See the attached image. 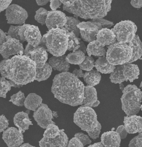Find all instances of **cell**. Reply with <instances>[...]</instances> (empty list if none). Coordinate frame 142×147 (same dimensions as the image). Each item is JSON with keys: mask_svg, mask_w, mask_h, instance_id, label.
Returning a JSON list of instances; mask_svg holds the SVG:
<instances>
[{"mask_svg": "<svg viewBox=\"0 0 142 147\" xmlns=\"http://www.w3.org/2000/svg\"><path fill=\"white\" fill-rule=\"evenodd\" d=\"M140 88H142V82H141V84H140Z\"/></svg>", "mask_w": 142, "mask_h": 147, "instance_id": "cell-62", "label": "cell"}, {"mask_svg": "<svg viewBox=\"0 0 142 147\" xmlns=\"http://www.w3.org/2000/svg\"><path fill=\"white\" fill-rule=\"evenodd\" d=\"M98 32L84 31L80 30V34L83 41L90 43L96 40V35Z\"/></svg>", "mask_w": 142, "mask_h": 147, "instance_id": "cell-41", "label": "cell"}, {"mask_svg": "<svg viewBox=\"0 0 142 147\" xmlns=\"http://www.w3.org/2000/svg\"><path fill=\"white\" fill-rule=\"evenodd\" d=\"M133 48L131 59L127 64H130L137 61L142 56V43L138 35H136L131 42L128 44Z\"/></svg>", "mask_w": 142, "mask_h": 147, "instance_id": "cell-25", "label": "cell"}, {"mask_svg": "<svg viewBox=\"0 0 142 147\" xmlns=\"http://www.w3.org/2000/svg\"><path fill=\"white\" fill-rule=\"evenodd\" d=\"M116 132L119 135L121 139H124L127 137L128 133L126 131L124 125H120L117 128Z\"/></svg>", "mask_w": 142, "mask_h": 147, "instance_id": "cell-48", "label": "cell"}, {"mask_svg": "<svg viewBox=\"0 0 142 147\" xmlns=\"http://www.w3.org/2000/svg\"><path fill=\"white\" fill-rule=\"evenodd\" d=\"M80 30L84 31L99 32L97 26L91 21L81 22L77 26Z\"/></svg>", "mask_w": 142, "mask_h": 147, "instance_id": "cell-37", "label": "cell"}, {"mask_svg": "<svg viewBox=\"0 0 142 147\" xmlns=\"http://www.w3.org/2000/svg\"><path fill=\"white\" fill-rule=\"evenodd\" d=\"M36 74L35 80L40 82L45 81L51 75L52 69L49 63L46 62L42 68H36Z\"/></svg>", "mask_w": 142, "mask_h": 147, "instance_id": "cell-30", "label": "cell"}, {"mask_svg": "<svg viewBox=\"0 0 142 147\" xmlns=\"http://www.w3.org/2000/svg\"><path fill=\"white\" fill-rule=\"evenodd\" d=\"M67 22L65 26V28L67 32H73L77 37L80 35V30L77 27L81 23L79 20L74 17L67 16Z\"/></svg>", "mask_w": 142, "mask_h": 147, "instance_id": "cell-31", "label": "cell"}, {"mask_svg": "<svg viewBox=\"0 0 142 147\" xmlns=\"http://www.w3.org/2000/svg\"><path fill=\"white\" fill-rule=\"evenodd\" d=\"M19 26H14L11 25L9 28L8 33V35L11 36L12 38H14L20 41V37L18 35V30Z\"/></svg>", "mask_w": 142, "mask_h": 147, "instance_id": "cell-42", "label": "cell"}, {"mask_svg": "<svg viewBox=\"0 0 142 147\" xmlns=\"http://www.w3.org/2000/svg\"><path fill=\"white\" fill-rule=\"evenodd\" d=\"M53 113L46 104H42L36 111H34L33 117L40 127L46 129L49 125L55 124L53 121Z\"/></svg>", "mask_w": 142, "mask_h": 147, "instance_id": "cell-11", "label": "cell"}, {"mask_svg": "<svg viewBox=\"0 0 142 147\" xmlns=\"http://www.w3.org/2000/svg\"><path fill=\"white\" fill-rule=\"evenodd\" d=\"M42 101L41 97L35 93H30L26 98L24 106L28 109L35 111L42 105Z\"/></svg>", "mask_w": 142, "mask_h": 147, "instance_id": "cell-27", "label": "cell"}, {"mask_svg": "<svg viewBox=\"0 0 142 147\" xmlns=\"http://www.w3.org/2000/svg\"><path fill=\"white\" fill-rule=\"evenodd\" d=\"M84 87L83 83L73 74L62 72L54 78L51 92L63 104L77 107L83 102Z\"/></svg>", "mask_w": 142, "mask_h": 147, "instance_id": "cell-1", "label": "cell"}, {"mask_svg": "<svg viewBox=\"0 0 142 147\" xmlns=\"http://www.w3.org/2000/svg\"><path fill=\"white\" fill-rule=\"evenodd\" d=\"M50 1L49 0H46V1H39V0H37L36 1V3H37V4L38 5H45Z\"/></svg>", "mask_w": 142, "mask_h": 147, "instance_id": "cell-59", "label": "cell"}, {"mask_svg": "<svg viewBox=\"0 0 142 147\" xmlns=\"http://www.w3.org/2000/svg\"><path fill=\"white\" fill-rule=\"evenodd\" d=\"M6 33L0 29V47L6 40Z\"/></svg>", "mask_w": 142, "mask_h": 147, "instance_id": "cell-54", "label": "cell"}, {"mask_svg": "<svg viewBox=\"0 0 142 147\" xmlns=\"http://www.w3.org/2000/svg\"><path fill=\"white\" fill-rule=\"evenodd\" d=\"M13 122L15 125L22 133L28 130L30 125H33L29 117L28 113L24 111L17 113L15 115Z\"/></svg>", "mask_w": 142, "mask_h": 147, "instance_id": "cell-21", "label": "cell"}, {"mask_svg": "<svg viewBox=\"0 0 142 147\" xmlns=\"http://www.w3.org/2000/svg\"><path fill=\"white\" fill-rule=\"evenodd\" d=\"M133 48L128 44L115 42L108 47L106 58L109 64L114 66L126 65L130 61Z\"/></svg>", "mask_w": 142, "mask_h": 147, "instance_id": "cell-6", "label": "cell"}, {"mask_svg": "<svg viewBox=\"0 0 142 147\" xmlns=\"http://www.w3.org/2000/svg\"><path fill=\"white\" fill-rule=\"evenodd\" d=\"M131 4L135 8H141L142 7V0H132L131 1Z\"/></svg>", "mask_w": 142, "mask_h": 147, "instance_id": "cell-52", "label": "cell"}, {"mask_svg": "<svg viewBox=\"0 0 142 147\" xmlns=\"http://www.w3.org/2000/svg\"><path fill=\"white\" fill-rule=\"evenodd\" d=\"M83 78L87 85L94 86L99 84L102 76L99 71L92 69L90 71H86L84 73Z\"/></svg>", "mask_w": 142, "mask_h": 147, "instance_id": "cell-28", "label": "cell"}, {"mask_svg": "<svg viewBox=\"0 0 142 147\" xmlns=\"http://www.w3.org/2000/svg\"><path fill=\"white\" fill-rule=\"evenodd\" d=\"M69 138L64 129L60 130L59 135L54 138L43 137L39 142L40 147H67Z\"/></svg>", "mask_w": 142, "mask_h": 147, "instance_id": "cell-14", "label": "cell"}, {"mask_svg": "<svg viewBox=\"0 0 142 147\" xmlns=\"http://www.w3.org/2000/svg\"><path fill=\"white\" fill-rule=\"evenodd\" d=\"M116 36L114 32L108 28H103L99 30L96 35V41L101 46L110 45L116 41Z\"/></svg>", "mask_w": 142, "mask_h": 147, "instance_id": "cell-19", "label": "cell"}, {"mask_svg": "<svg viewBox=\"0 0 142 147\" xmlns=\"http://www.w3.org/2000/svg\"><path fill=\"white\" fill-rule=\"evenodd\" d=\"M85 57L82 51L78 50L69 54L66 57V60L69 64L79 65L85 60Z\"/></svg>", "mask_w": 142, "mask_h": 147, "instance_id": "cell-32", "label": "cell"}, {"mask_svg": "<svg viewBox=\"0 0 142 147\" xmlns=\"http://www.w3.org/2000/svg\"><path fill=\"white\" fill-rule=\"evenodd\" d=\"M124 126L128 134H135L142 132V117L137 115L125 116Z\"/></svg>", "mask_w": 142, "mask_h": 147, "instance_id": "cell-17", "label": "cell"}, {"mask_svg": "<svg viewBox=\"0 0 142 147\" xmlns=\"http://www.w3.org/2000/svg\"><path fill=\"white\" fill-rule=\"evenodd\" d=\"M21 86L16 84L11 80L8 81L5 78H0V97L5 98L6 94L11 90V87H20Z\"/></svg>", "mask_w": 142, "mask_h": 147, "instance_id": "cell-34", "label": "cell"}, {"mask_svg": "<svg viewBox=\"0 0 142 147\" xmlns=\"http://www.w3.org/2000/svg\"><path fill=\"white\" fill-rule=\"evenodd\" d=\"M112 0H76L71 7L63 6V10L83 19L102 18L111 10Z\"/></svg>", "mask_w": 142, "mask_h": 147, "instance_id": "cell-3", "label": "cell"}, {"mask_svg": "<svg viewBox=\"0 0 142 147\" xmlns=\"http://www.w3.org/2000/svg\"><path fill=\"white\" fill-rule=\"evenodd\" d=\"M142 135V133H139V134L138 135V136H136L134 138H133V139H131V140L129 144V147H136L135 146V142H136V140H137V138L139 137L140 136Z\"/></svg>", "mask_w": 142, "mask_h": 147, "instance_id": "cell-57", "label": "cell"}, {"mask_svg": "<svg viewBox=\"0 0 142 147\" xmlns=\"http://www.w3.org/2000/svg\"><path fill=\"white\" fill-rule=\"evenodd\" d=\"M67 22L65 13L60 11H49L45 22L48 30L53 28H62Z\"/></svg>", "mask_w": 142, "mask_h": 147, "instance_id": "cell-13", "label": "cell"}, {"mask_svg": "<svg viewBox=\"0 0 142 147\" xmlns=\"http://www.w3.org/2000/svg\"><path fill=\"white\" fill-rule=\"evenodd\" d=\"M36 69V63L25 55H16L7 59L5 66L7 79L21 86L35 80Z\"/></svg>", "mask_w": 142, "mask_h": 147, "instance_id": "cell-2", "label": "cell"}, {"mask_svg": "<svg viewBox=\"0 0 142 147\" xmlns=\"http://www.w3.org/2000/svg\"><path fill=\"white\" fill-rule=\"evenodd\" d=\"M75 137L77 138L83 143V146H85L87 144L92 143V140L89 138V137L87 135L84 134L82 133H78L75 134Z\"/></svg>", "mask_w": 142, "mask_h": 147, "instance_id": "cell-43", "label": "cell"}, {"mask_svg": "<svg viewBox=\"0 0 142 147\" xmlns=\"http://www.w3.org/2000/svg\"><path fill=\"white\" fill-rule=\"evenodd\" d=\"M9 125L8 120L4 115L0 116V134L4 132V130L8 128Z\"/></svg>", "mask_w": 142, "mask_h": 147, "instance_id": "cell-44", "label": "cell"}, {"mask_svg": "<svg viewBox=\"0 0 142 147\" xmlns=\"http://www.w3.org/2000/svg\"><path fill=\"white\" fill-rule=\"evenodd\" d=\"M18 147H36L35 146H32V145H30L29 143H24V144H22L21 146H20Z\"/></svg>", "mask_w": 142, "mask_h": 147, "instance_id": "cell-61", "label": "cell"}, {"mask_svg": "<svg viewBox=\"0 0 142 147\" xmlns=\"http://www.w3.org/2000/svg\"><path fill=\"white\" fill-rule=\"evenodd\" d=\"M88 147H105L103 146L102 143L101 142H98V143H95L94 144L92 145H90Z\"/></svg>", "mask_w": 142, "mask_h": 147, "instance_id": "cell-60", "label": "cell"}, {"mask_svg": "<svg viewBox=\"0 0 142 147\" xmlns=\"http://www.w3.org/2000/svg\"><path fill=\"white\" fill-rule=\"evenodd\" d=\"M83 143L78 138L75 137L71 138L68 144L67 147H84Z\"/></svg>", "mask_w": 142, "mask_h": 147, "instance_id": "cell-45", "label": "cell"}, {"mask_svg": "<svg viewBox=\"0 0 142 147\" xmlns=\"http://www.w3.org/2000/svg\"><path fill=\"white\" fill-rule=\"evenodd\" d=\"M124 65H117L114 71L110 73V82L113 83L121 84L123 82L126 81L123 74V68Z\"/></svg>", "mask_w": 142, "mask_h": 147, "instance_id": "cell-33", "label": "cell"}, {"mask_svg": "<svg viewBox=\"0 0 142 147\" xmlns=\"http://www.w3.org/2000/svg\"><path fill=\"white\" fill-rule=\"evenodd\" d=\"M135 146L136 147H142V135L136 140Z\"/></svg>", "mask_w": 142, "mask_h": 147, "instance_id": "cell-58", "label": "cell"}, {"mask_svg": "<svg viewBox=\"0 0 142 147\" xmlns=\"http://www.w3.org/2000/svg\"><path fill=\"white\" fill-rule=\"evenodd\" d=\"M26 98L24 93L20 91L16 94L11 96V99L9 100V101L12 102L13 105L16 106L23 107L24 106V102Z\"/></svg>", "mask_w": 142, "mask_h": 147, "instance_id": "cell-36", "label": "cell"}, {"mask_svg": "<svg viewBox=\"0 0 142 147\" xmlns=\"http://www.w3.org/2000/svg\"><path fill=\"white\" fill-rule=\"evenodd\" d=\"M7 59H4L0 62V73L3 78H7V74L5 71V66L7 63Z\"/></svg>", "mask_w": 142, "mask_h": 147, "instance_id": "cell-49", "label": "cell"}, {"mask_svg": "<svg viewBox=\"0 0 142 147\" xmlns=\"http://www.w3.org/2000/svg\"><path fill=\"white\" fill-rule=\"evenodd\" d=\"M101 129H102V125L99 122L97 128H96L93 131L87 132V133L90 137L92 139H96V138L99 137V134L101 133Z\"/></svg>", "mask_w": 142, "mask_h": 147, "instance_id": "cell-46", "label": "cell"}, {"mask_svg": "<svg viewBox=\"0 0 142 147\" xmlns=\"http://www.w3.org/2000/svg\"><path fill=\"white\" fill-rule=\"evenodd\" d=\"M74 122L82 131L93 132L97 128L99 122L96 113L92 108L80 107L74 115Z\"/></svg>", "mask_w": 142, "mask_h": 147, "instance_id": "cell-7", "label": "cell"}, {"mask_svg": "<svg viewBox=\"0 0 142 147\" xmlns=\"http://www.w3.org/2000/svg\"><path fill=\"white\" fill-rule=\"evenodd\" d=\"M76 0H68V1H66V0H61L60 1L62 3H63L64 6H66L67 7H71L74 5Z\"/></svg>", "mask_w": 142, "mask_h": 147, "instance_id": "cell-53", "label": "cell"}, {"mask_svg": "<svg viewBox=\"0 0 142 147\" xmlns=\"http://www.w3.org/2000/svg\"><path fill=\"white\" fill-rule=\"evenodd\" d=\"M111 30L115 33L118 42L129 44L136 35L137 27L131 20H124L117 23Z\"/></svg>", "mask_w": 142, "mask_h": 147, "instance_id": "cell-8", "label": "cell"}, {"mask_svg": "<svg viewBox=\"0 0 142 147\" xmlns=\"http://www.w3.org/2000/svg\"><path fill=\"white\" fill-rule=\"evenodd\" d=\"M12 2V0H0V13L6 10Z\"/></svg>", "mask_w": 142, "mask_h": 147, "instance_id": "cell-50", "label": "cell"}, {"mask_svg": "<svg viewBox=\"0 0 142 147\" xmlns=\"http://www.w3.org/2000/svg\"><path fill=\"white\" fill-rule=\"evenodd\" d=\"M30 58L36 63V68L43 67L48 59V54L45 47L42 45L34 47L29 53Z\"/></svg>", "mask_w": 142, "mask_h": 147, "instance_id": "cell-16", "label": "cell"}, {"mask_svg": "<svg viewBox=\"0 0 142 147\" xmlns=\"http://www.w3.org/2000/svg\"><path fill=\"white\" fill-rule=\"evenodd\" d=\"M101 143L105 147H120L121 138L119 135L114 131L105 132L101 136Z\"/></svg>", "mask_w": 142, "mask_h": 147, "instance_id": "cell-20", "label": "cell"}, {"mask_svg": "<svg viewBox=\"0 0 142 147\" xmlns=\"http://www.w3.org/2000/svg\"><path fill=\"white\" fill-rule=\"evenodd\" d=\"M72 74L77 78H83L84 73H83L82 70L81 69H75L73 71Z\"/></svg>", "mask_w": 142, "mask_h": 147, "instance_id": "cell-55", "label": "cell"}, {"mask_svg": "<svg viewBox=\"0 0 142 147\" xmlns=\"http://www.w3.org/2000/svg\"><path fill=\"white\" fill-rule=\"evenodd\" d=\"M50 7L51 8L52 11H56L57 9L59 8V6L62 5V3L60 1H50Z\"/></svg>", "mask_w": 142, "mask_h": 147, "instance_id": "cell-51", "label": "cell"}, {"mask_svg": "<svg viewBox=\"0 0 142 147\" xmlns=\"http://www.w3.org/2000/svg\"><path fill=\"white\" fill-rule=\"evenodd\" d=\"M95 67L99 72L104 74L112 73L116 68V66L109 64L106 57H99L95 62Z\"/></svg>", "mask_w": 142, "mask_h": 147, "instance_id": "cell-26", "label": "cell"}, {"mask_svg": "<svg viewBox=\"0 0 142 147\" xmlns=\"http://www.w3.org/2000/svg\"><path fill=\"white\" fill-rule=\"evenodd\" d=\"M123 74L126 82L129 81L130 82H133L139 78L140 69L137 65L131 63L126 64L123 66Z\"/></svg>", "mask_w": 142, "mask_h": 147, "instance_id": "cell-24", "label": "cell"}, {"mask_svg": "<svg viewBox=\"0 0 142 147\" xmlns=\"http://www.w3.org/2000/svg\"><path fill=\"white\" fill-rule=\"evenodd\" d=\"M67 35L69 39L68 51L74 52L79 50L85 54L87 53V47L81 39L77 37L73 32H67Z\"/></svg>", "mask_w": 142, "mask_h": 147, "instance_id": "cell-23", "label": "cell"}, {"mask_svg": "<svg viewBox=\"0 0 142 147\" xmlns=\"http://www.w3.org/2000/svg\"><path fill=\"white\" fill-rule=\"evenodd\" d=\"M24 36L26 41L34 47L41 44L42 37L39 28L37 26L28 24Z\"/></svg>", "mask_w": 142, "mask_h": 147, "instance_id": "cell-15", "label": "cell"}, {"mask_svg": "<svg viewBox=\"0 0 142 147\" xmlns=\"http://www.w3.org/2000/svg\"><path fill=\"white\" fill-rule=\"evenodd\" d=\"M68 40L65 28H56L50 30L43 35L40 45L54 56H62L67 51Z\"/></svg>", "mask_w": 142, "mask_h": 147, "instance_id": "cell-4", "label": "cell"}, {"mask_svg": "<svg viewBox=\"0 0 142 147\" xmlns=\"http://www.w3.org/2000/svg\"></svg>", "mask_w": 142, "mask_h": 147, "instance_id": "cell-64", "label": "cell"}, {"mask_svg": "<svg viewBox=\"0 0 142 147\" xmlns=\"http://www.w3.org/2000/svg\"><path fill=\"white\" fill-rule=\"evenodd\" d=\"M24 51L23 44L19 40L8 35L5 41L0 47V54L4 59H8L12 55H22Z\"/></svg>", "mask_w": 142, "mask_h": 147, "instance_id": "cell-9", "label": "cell"}, {"mask_svg": "<svg viewBox=\"0 0 142 147\" xmlns=\"http://www.w3.org/2000/svg\"><path fill=\"white\" fill-rule=\"evenodd\" d=\"M5 17L7 23L22 26L25 24L28 15L27 11L18 5L11 4L6 9Z\"/></svg>", "mask_w": 142, "mask_h": 147, "instance_id": "cell-10", "label": "cell"}, {"mask_svg": "<svg viewBox=\"0 0 142 147\" xmlns=\"http://www.w3.org/2000/svg\"><path fill=\"white\" fill-rule=\"evenodd\" d=\"M34 48L33 46H32L28 44L27 45L26 47V49L24 50V54L26 56L30 58V55L29 53L30 51H31L32 49Z\"/></svg>", "mask_w": 142, "mask_h": 147, "instance_id": "cell-56", "label": "cell"}, {"mask_svg": "<svg viewBox=\"0 0 142 147\" xmlns=\"http://www.w3.org/2000/svg\"><path fill=\"white\" fill-rule=\"evenodd\" d=\"M87 52L89 56L92 55L95 56L104 57L106 55V52L103 47L100 46L96 40L94 41L87 45Z\"/></svg>", "mask_w": 142, "mask_h": 147, "instance_id": "cell-29", "label": "cell"}, {"mask_svg": "<svg viewBox=\"0 0 142 147\" xmlns=\"http://www.w3.org/2000/svg\"><path fill=\"white\" fill-rule=\"evenodd\" d=\"M28 24H24L22 26H19V30H18V35L20 37V42L24 43V42L26 41L25 38H24V33L27 27Z\"/></svg>", "mask_w": 142, "mask_h": 147, "instance_id": "cell-47", "label": "cell"}, {"mask_svg": "<svg viewBox=\"0 0 142 147\" xmlns=\"http://www.w3.org/2000/svg\"><path fill=\"white\" fill-rule=\"evenodd\" d=\"M66 56L65 55L59 57L53 56L49 59L48 63L55 70L67 72L69 70L70 65L66 60Z\"/></svg>", "mask_w": 142, "mask_h": 147, "instance_id": "cell-22", "label": "cell"}, {"mask_svg": "<svg viewBox=\"0 0 142 147\" xmlns=\"http://www.w3.org/2000/svg\"><path fill=\"white\" fill-rule=\"evenodd\" d=\"M98 100L96 89L94 86L87 85L85 86L83 102L81 105L82 107H96L100 104Z\"/></svg>", "mask_w": 142, "mask_h": 147, "instance_id": "cell-18", "label": "cell"}, {"mask_svg": "<svg viewBox=\"0 0 142 147\" xmlns=\"http://www.w3.org/2000/svg\"><path fill=\"white\" fill-rule=\"evenodd\" d=\"M79 67L81 69L87 71H90L95 67L94 59L92 57L86 56L85 60L81 64L79 65Z\"/></svg>", "mask_w": 142, "mask_h": 147, "instance_id": "cell-38", "label": "cell"}, {"mask_svg": "<svg viewBox=\"0 0 142 147\" xmlns=\"http://www.w3.org/2000/svg\"><path fill=\"white\" fill-rule=\"evenodd\" d=\"M92 23L95 24L98 28L99 30L103 28H108L114 26V23L109 20L103 19V18H96L92 20Z\"/></svg>", "mask_w": 142, "mask_h": 147, "instance_id": "cell-40", "label": "cell"}, {"mask_svg": "<svg viewBox=\"0 0 142 147\" xmlns=\"http://www.w3.org/2000/svg\"><path fill=\"white\" fill-rule=\"evenodd\" d=\"M2 139L8 147H19L24 142L23 133L14 127H10L5 130Z\"/></svg>", "mask_w": 142, "mask_h": 147, "instance_id": "cell-12", "label": "cell"}, {"mask_svg": "<svg viewBox=\"0 0 142 147\" xmlns=\"http://www.w3.org/2000/svg\"><path fill=\"white\" fill-rule=\"evenodd\" d=\"M122 109L127 116L138 114L141 110L142 92L136 85L129 84L122 90Z\"/></svg>", "mask_w": 142, "mask_h": 147, "instance_id": "cell-5", "label": "cell"}, {"mask_svg": "<svg viewBox=\"0 0 142 147\" xmlns=\"http://www.w3.org/2000/svg\"><path fill=\"white\" fill-rule=\"evenodd\" d=\"M141 110L142 111V105H141Z\"/></svg>", "mask_w": 142, "mask_h": 147, "instance_id": "cell-63", "label": "cell"}, {"mask_svg": "<svg viewBox=\"0 0 142 147\" xmlns=\"http://www.w3.org/2000/svg\"><path fill=\"white\" fill-rule=\"evenodd\" d=\"M58 126L55 124L49 125L43 134L44 137L48 138H54L59 135L60 133Z\"/></svg>", "mask_w": 142, "mask_h": 147, "instance_id": "cell-35", "label": "cell"}, {"mask_svg": "<svg viewBox=\"0 0 142 147\" xmlns=\"http://www.w3.org/2000/svg\"><path fill=\"white\" fill-rule=\"evenodd\" d=\"M48 13V11L45 8H40L36 11V15L34 17L35 19L42 25H45Z\"/></svg>", "mask_w": 142, "mask_h": 147, "instance_id": "cell-39", "label": "cell"}]
</instances>
